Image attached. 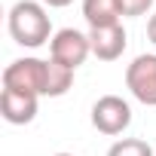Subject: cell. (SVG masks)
Instances as JSON below:
<instances>
[{
	"mask_svg": "<svg viewBox=\"0 0 156 156\" xmlns=\"http://www.w3.org/2000/svg\"><path fill=\"white\" fill-rule=\"evenodd\" d=\"M37 95L31 92H19V89H3L0 92V113L12 126H28L37 116Z\"/></svg>",
	"mask_w": 156,
	"mask_h": 156,
	"instance_id": "obj_7",
	"label": "cell"
},
{
	"mask_svg": "<svg viewBox=\"0 0 156 156\" xmlns=\"http://www.w3.org/2000/svg\"><path fill=\"white\" fill-rule=\"evenodd\" d=\"M119 6H122V16H147L153 9V0H119Z\"/></svg>",
	"mask_w": 156,
	"mask_h": 156,
	"instance_id": "obj_10",
	"label": "cell"
},
{
	"mask_svg": "<svg viewBox=\"0 0 156 156\" xmlns=\"http://www.w3.org/2000/svg\"><path fill=\"white\" fill-rule=\"evenodd\" d=\"M107 156H153V147L141 138H119L110 144Z\"/></svg>",
	"mask_w": 156,
	"mask_h": 156,
	"instance_id": "obj_9",
	"label": "cell"
},
{
	"mask_svg": "<svg viewBox=\"0 0 156 156\" xmlns=\"http://www.w3.org/2000/svg\"><path fill=\"white\" fill-rule=\"evenodd\" d=\"M89 43H92V55L98 61H116L126 52V28L119 25H107V28H89Z\"/></svg>",
	"mask_w": 156,
	"mask_h": 156,
	"instance_id": "obj_6",
	"label": "cell"
},
{
	"mask_svg": "<svg viewBox=\"0 0 156 156\" xmlns=\"http://www.w3.org/2000/svg\"><path fill=\"white\" fill-rule=\"evenodd\" d=\"M3 89L31 92L37 98H52V61L43 58H16L3 67Z\"/></svg>",
	"mask_w": 156,
	"mask_h": 156,
	"instance_id": "obj_2",
	"label": "cell"
},
{
	"mask_svg": "<svg viewBox=\"0 0 156 156\" xmlns=\"http://www.w3.org/2000/svg\"><path fill=\"white\" fill-rule=\"evenodd\" d=\"M43 6H52V9H61V6H70L73 0H40Z\"/></svg>",
	"mask_w": 156,
	"mask_h": 156,
	"instance_id": "obj_12",
	"label": "cell"
},
{
	"mask_svg": "<svg viewBox=\"0 0 156 156\" xmlns=\"http://www.w3.org/2000/svg\"><path fill=\"white\" fill-rule=\"evenodd\" d=\"M83 19L89 22V28L119 25L122 6H119V0H83Z\"/></svg>",
	"mask_w": 156,
	"mask_h": 156,
	"instance_id": "obj_8",
	"label": "cell"
},
{
	"mask_svg": "<svg viewBox=\"0 0 156 156\" xmlns=\"http://www.w3.org/2000/svg\"><path fill=\"white\" fill-rule=\"evenodd\" d=\"M92 126L101 132V135H122L129 126H132V107L126 98L119 95H101L95 104H92Z\"/></svg>",
	"mask_w": 156,
	"mask_h": 156,
	"instance_id": "obj_4",
	"label": "cell"
},
{
	"mask_svg": "<svg viewBox=\"0 0 156 156\" xmlns=\"http://www.w3.org/2000/svg\"><path fill=\"white\" fill-rule=\"evenodd\" d=\"M9 37L19 43V46H28V49H37L43 46L46 40H52V22H49V12L40 0H19L9 9Z\"/></svg>",
	"mask_w": 156,
	"mask_h": 156,
	"instance_id": "obj_1",
	"label": "cell"
},
{
	"mask_svg": "<svg viewBox=\"0 0 156 156\" xmlns=\"http://www.w3.org/2000/svg\"><path fill=\"white\" fill-rule=\"evenodd\" d=\"M55 156H73V153H55Z\"/></svg>",
	"mask_w": 156,
	"mask_h": 156,
	"instance_id": "obj_13",
	"label": "cell"
},
{
	"mask_svg": "<svg viewBox=\"0 0 156 156\" xmlns=\"http://www.w3.org/2000/svg\"><path fill=\"white\" fill-rule=\"evenodd\" d=\"M126 86L141 104L156 107V55H138L126 67Z\"/></svg>",
	"mask_w": 156,
	"mask_h": 156,
	"instance_id": "obj_5",
	"label": "cell"
},
{
	"mask_svg": "<svg viewBox=\"0 0 156 156\" xmlns=\"http://www.w3.org/2000/svg\"><path fill=\"white\" fill-rule=\"evenodd\" d=\"M92 55V43H89V34L76 31V28H61L55 31V37L49 40V58H55L58 64L76 70L86 58Z\"/></svg>",
	"mask_w": 156,
	"mask_h": 156,
	"instance_id": "obj_3",
	"label": "cell"
},
{
	"mask_svg": "<svg viewBox=\"0 0 156 156\" xmlns=\"http://www.w3.org/2000/svg\"><path fill=\"white\" fill-rule=\"evenodd\" d=\"M147 37H150V43L156 46V12L150 16V22H147Z\"/></svg>",
	"mask_w": 156,
	"mask_h": 156,
	"instance_id": "obj_11",
	"label": "cell"
}]
</instances>
